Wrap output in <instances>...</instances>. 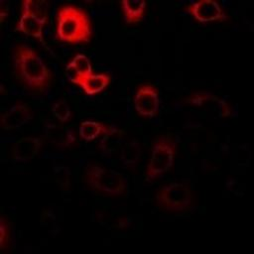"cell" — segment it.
I'll use <instances>...</instances> for the list:
<instances>
[{
  "label": "cell",
  "instance_id": "1",
  "mask_svg": "<svg viewBox=\"0 0 254 254\" xmlns=\"http://www.w3.org/2000/svg\"><path fill=\"white\" fill-rule=\"evenodd\" d=\"M14 70L19 79L31 90L43 91L49 87L52 74L42 58L28 45H17L13 52Z\"/></svg>",
  "mask_w": 254,
  "mask_h": 254
},
{
  "label": "cell",
  "instance_id": "2",
  "mask_svg": "<svg viewBox=\"0 0 254 254\" xmlns=\"http://www.w3.org/2000/svg\"><path fill=\"white\" fill-rule=\"evenodd\" d=\"M57 35L62 42L81 44L89 42L92 26L88 14L75 5H64L58 10Z\"/></svg>",
  "mask_w": 254,
  "mask_h": 254
},
{
  "label": "cell",
  "instance_id": "3",
  "mask_svg": "<svg viewBox=\"0 0 254 254\" xmlns=\"http://www.w3.org/2000/svg\"><path fill=\"white\" fill-rule=\"evenodd\" d=\"M177 141L170 135L158 136L152 145V152L145 174V180L151 183L168 172L175 161Z\"/></svg>",
  "mask_w": 254,
  "mask_h": 254
},
{
  "label": "cell",
  "instance_id": "4",
  "mask_svg": "<svg viewBox=\"0 0 254 254\" xmlns=\"http://www.w3.org/2000/svg\"><path fill=\"white\" fill-rule=\"evenodd\" d=\"M86 184L93 190L108 195H122L126 190L123 175L97 164H87L84 169Z\"/></svg>",
  "mask_w": 254,
  "mask_h": 254
},
{
  "label": "cell",
  "instance_id": "5",
  "mask_svg": "<svg viewBox=\"0 0 254 254\" xmlns=\"http://www.w3.org/2000/svg\"><path fill=\"white\" fill-rule=\"evenodd\" d=\"M158 207L169 212H185L192 203L190 190L183 183H170L162 187L156 194Z\"/></svg>",
  "mask_w": 254,
  "mask_h": 254
},
{
  "label": "cell",
  "instance_id": "6",
  "mask_svg": "<svg viewBox=\"0 0 254 254\" xmlns=\"http://www.w3.org/2000/svg\"><path fill=\"white\" fill-rule=\"evenodd\" d=\"M40 2L25 0L22 2V14L16 27V31L32 36L44 45L43 28L47 22V16L39 7Z\"/></svg>",
  "mask_w": 254,
  "mask_h": 254
},
{
  "label": "cell",
  "instance_id": "7",
  "mask_svg": "<svg viewBox=\"0 0 254 254\" xmlns=\"http://www.w3.org/2000/svg\"><path fill=\"white\" fill-rule=\"evenodd\" d=\"M137 113L144 117H154L160 108V96L157 87L152 83L141 84L133 99Z\"/></svg>",
  "mask_w": 254,
  "mask_h": 254
},
{
  "label": "cell",
  "instance_id": "8",
  "mask_svg": "<svg viewBox=\"0 0 254 254\" xmlns=\"http://www.w3.org/2000/svg\"><path fill=\"white\" fill-rule=\"evenodd\" d=\"M190 14L192 15L194 19L199 22H211V21H221L225 19V14L218 5L217 2L213 0H201L193 2L188 8Z\"/></svg>",
  "mask_w": 254,
  "mask_h": 254
},
{
  "label": "cell",
  "instance_id": "9",
  "mask_svg": "<svg viewBox=\"0 0 254 254\" xmlns=\"http://www.w3.org/2000/svg\"><path fill=\"white\" fill-rule=\"evenodd\" d=\"M32 118V111L28 104L17 103L11 106L1 118V124L5 130H16L27 124Z\"/></svg>",
  "mask_w": 254,
  "mask_h": 254
},
{
  "label": "cell",
  "instance_id": "10",
  "mask_svg": "<svg viewBox=\"0 0 254 254\" xmlns=\"http://www.w3.org/2000/svg\"><path fill=\"white\" fill-rule=\"evenodd\" d=\"M43 145L40 137H22L14 145L12 159L16 163H26L32 160Z\"/></svg>",
  "mask_w": 254,
  "mask_h": 254
},
{
  "label": "cell",
  "instance_id": "11",
  "mask_svg": "<svg viewBox=\"0 0 254 254\" xmlns=\"http://www.w3.org/2000/svg\"><path fill=\"white\" fill-rule=\"evenodd\" d=\"M73 83L80 85L87 94H95L103 90L110 82V76L106 73L90 74L84 77H73L70 79Z\"/></svg>",
  "mask_w": 254,
  "mask_h": 254
},
{
  "label": "cell",
  "instance_id": "12",
  "mask_svg": "<svg viewBox=\"0 0 254 254\" xmlns=\"http://www.w3.org/2000/svg\"><path fill=\"white\" fill-rule=\"evenodd\" d=\"M124 21L128 25L137 24L143 20L146 12V2L139 0H123L120 2Z\"/></svg>",
  "mask_w": 254,
  "mask_h": 254
},
{
  "label": "cell",
  "instance_id": "13",
  "mask_svg": "<svg viewBox=\"0 0 254 254\" xmlns=\"http://www.w3.org/2000/svg\"><path fill=\"white\" fill-rule=\"evenodd\" d=\"M46 133L50 141L59 147H67L75 140L73 131L67 127L53 124L52 126L47 127Z\"/></svg>",
  "mask_w": 254,
  "mask_h": 254
},
{
  "label": "cell",
  "instance_id": "14",
  "mask_svg": "<svg viewBox=\"0 0 254 254\" xmlns=\"http://www.w3.org/2000/svg\"><path fill=\"white\" fill-rule=\"evenodd\" d=\"M104 136L100 141V150L104 155H110L117 150L122 142V131L108 127L103 133Z\"/></svg>",
  "mask_w": 254,
  "mask_h": 254
},
{
  "label": "cell",
  "instance_id": "15",
  "mask_svg": "<svg viewBox=\"0 0 254 254\" xmlns=\"http://www.w3.org/2000/svg\"><path fill=\"white\" fill-rule=\"evenodd\" d=\"M67 71H73V75L70 77H84L92 74V67L89 59L83 54H77L66 66Z\"/></svg>",
  "mask_w": 254,
  "mask_h": 254
},
{
  "label": "cell",
  "instance_id": "16",
  "mask_svg": "<svg viewBox=\"0 0 254 254\" xmlns=\"http://www.w3.org/2000/svg\"><path fill=\"white\" fill-rule=\"evenodd\" d=\"M141 155V149L138 141L132 140L127 143L121 150L120 161L126 167H134L139 161Z\"/></svg>",
  "mask_w": 254,
  "mask_h": 254
},
{
  "label": "cell",
  "instance_id": "17",
  "mask_svg": "<svg viewBox=\"0 0 254 254\" xmlns=\"http://www.w3.org/2000/svg\"><path fill=\"white\" fill-rule=\"evenodd\" d=\"M108 126L98 121L87 120L83 121L79 126V135L85 141H91L97 138L100 134H103L107 130Z\"/></svg>",
  "mask_w": 254,
  "mask_h": 254
},
{
  "label": "cell",
  "instance_id": "18",
  "mask_svg": "<svg viewBox=\"0 0 254 254\" xmlns=\"http://www.w3.org/2000/svg\"><path fill=\"white\" fill-rule=\"evenodd\" d=\"M52 113L53 115L61 122H66L70 116H71V111L69 108L68 103L64 100V99H60L58 101H56L53 104L52 107Z\"/></svg>",
  "mask_w": 254,
  "mask_h": 254
},
{
  "label": "cell",
  "instance_id": "19",
  "mask_svg": "<svg viewBox=\"0 0 254 254\" xmlns=\"http://www.w3.org/2000/svg\"><path fill=\"white\" fill-rule=\"evenodd\" d=\"M9 237H10V232H9V225L8 223L3 219L1 218L0 220V248L1 250H3L9 240Z\"/></svg>",
  "mask_w": 254,
  "mask_h": 254
},
{
  "label": "cell",
  "instance_id": "20",
  "mask_svg": "<svg viewBox=\"0 0 254 254\" xmlns=\"http://www.w3.org/2000/svg\"><path fill=\"white\" fill-rule=\"evenodd\" d=\"M9 3L6 1H1L0 2V22L3 23L5 18L8 16V11H9Z\"/></svg>",
  "mask_w": 254,
  "mask_h": 254
}]
</instances>
